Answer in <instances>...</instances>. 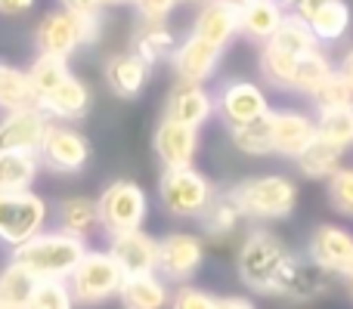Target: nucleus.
<instances>
[{"label":"nucleus","mask_w":353,"mask_h":309,"mask_svg":"<svg viewBox=\"0 0 353 309\" xmlns=\"http://www.w3.org/2000/svg\"><path fill=\"white\" fill-rule=\"evenodd\" d=\"M285 12L288 10L279 3V0H254V3L239 10V34L248 37L251 43H257V47H263V43L279 31Z\"/></svg>","instance_id":"a878e982"},{"label":"nucleus","mask_w":353,"mask_h":309,"mask_svg":"<svg viewBox=\"0 0 353 309\" xmlns=\"http://www.w3.org/2000/svg\"><path fill=\"white\" fill-rule=\"evenodd\" d=\"M176 43L180 41L168 22H140L130 37V53H137L149 68H155L161 62H171Z\"/></svg>","instance_id":"393cba45"},{"label":"nucleus","mask_w":353,"mask_h":309,"mask_svg":"<svg viewBox=\"0 0 353 309\" xmlns=\"http://www.w3.org/2000/svg\"><path fill=\"white\" fill-rule=\"evenodd\" d=\"M105 6H121V3H134V0H103Z\"/></svg>","instance_id":"3c124183"},{"label":"nucleus","mask_w":353,"mask_h":309,"mask_svg":"<svg viewBox=\"0 0 353 309\" xmlns=\"http://www.w3.org/2000/svg\"><path fill=\"white\" fill-rule=\"evenodd\" d=\"M214 111L226 124V130H232V127H245L251 121L267 118L273 111V105H270L267 90L257 81L232 78V81H223L220 90L214 93Z\"/></svg>","instance_id":"1a4fd4ad"},{"label":"nucleus","mask_w":353,"mask_h":309,"mask_svg":"<svg viewBox=\"0 0 353 309\" xmlns=\"http://www.w3.org/2000/svg\"><path fill=\"white\" fill-rule=\"evenodd\" d=\"M307 25L313 28L319 47H332V43H338V41L347 37V31L353 25L350 3L347 0H325V3L307 19Z\"/></svg>","instance_id":"bb28decb"},{"label":"nucleus","mask_w":353,"mask_h":309,"mask_svg":"<svg viewBox=\"0 0 353 309\" xmlns=\"http://www.w3.org/2000/svg\"><path fill=\"white\" fill-rule=\"evenodd\" d=\"M332 291V275L325 269H319L307 257L292 254V260L285 263L276 285V297L292 300V303H313V300L325 297Z\"/></svg>","instance_id":"ddd939ff"},{"label":"nucleus","mask_w":353,"mask_h":309,"mask_svg":"<svg viewBox=\"0 0 353 309\" xmlns=\"http://www.w3.org/2000/svg\"><path fill=\"white\" fill-rule=\"evenodd\" d=\"M37 173H41L37 152H0V189L25 192L34 186Z\"/></svg>","instance_id":"7c9ffc66"},{"label":"nucleus","mask_w":353,"mask_h":309,"mask_svg":"<svg viewBox=\"0 0 353 309\" xmlns=\"http://www.w3.org/2000/svg\"><path fill=\"white\" fill-rule=\"evenodd\" d=\"M217 115L214 111V93L208 90L205 84H189V81H176L168 93L165 103V118H171L176 124H186V127L201 130L211 118Z\"/></svg>","instance_id":"a211bd4d"},{"label":"nucleus","mask_w":353,"mask_h":309,"mask_svg":"<svg viewBox=\"0 0 353 309\" xmlns=\"http://www.w3.org/2000/svg\"><path fill=\"white\" fill-rule=\"evenodd\" d=\"M37 0H0V16H25Z\"/></svg>","instance_id":"a18cd8bd"},{"label":"nucleus","mask_w":353,"mask_h":309,"mask_svg":"<svg viewBox=\"0 0 353 309\" xmlns=\"http://www.w3.org/2000/svg\"><path fill=\"white\" fill-rule=\"evenodd\" d=\"M217 309H254V303L239 294H226V297H217Z\"/></svg>","instance_id":"49530a36"},{"label":"nucleus","mask_w":353,"mask_h":309,"mask_svg":"<svg viewBox=\"0 0 353 309\" xmlns=\"http://www.w3.org/2000/svg\"><path fill=\"white\" fill-rule=\"evenodd\" d=\"M192 34L214 47L226 50L239 37V6L223 3V0H208L192 19Z\"/></svg>","instance_id":"4be33fe9"},{"label":"nucleus","mask_w":353,"mask_h":309,"mask_svg":"<svg viewBox=\"0 0 353 309\" xmlns=\"http://www.w3.org/2000/svg\"><path fill=\"white\" fill-rule=\"evenodd\" d=\"M74 294L68 281H37L28 309H74Z\"/></svg>","instance_id":"ea45409f"},{"label":"nucleus","mask_w":353,"mask_h":309,"mask_svg":"<svg viewBox=\"0 0 353 309\" xmlns=\"http://www.w3.org/2000/svg\"><path fill=\"white\" fill-rule=\"evenodd\" d=\"M103 0H59V10L72 16H93V12H103Z\"/></svg>","instance_id":"c03bdc74"},{"label":"nucleus","mask_w":353,"mask_h":309,"mask_svg":"<svg viewBox=\"0 0 353 309\" xmlns=\"http://www.w3.org/2000/svg\"><path fill=\"white\" fill-rule=\"evenodd\" d=\"M226 50L214 47V43L201 41L199 34L189 31L186 37H180L174 56H171V68L176 74V81H189V84H208L217 74L220 62H223Z\"/></svg>","instance_id":"4468645a"},{"label":"nucleus","mask_w":353,"mask_h":309,"mask_svg":"<svg viewBox=\"0 0 353 309\" xmlns=\"http://www.w3.org/2000/svg\"><path fill=\"white\" fill-rule=\"evenodd\" d=\"M201 146V130L176 124L171 118H161L159 127L152 134V149L159 155L165 170H180V167H195Z\"/></svg>","instance_id":"2eb2a0df"},{"label":"nucleus","mask_w":353,"mask_h":309,"mask_svg":"<svg viewBox=\"0 0 353 309\" xmlns=\"http://www.w3.org/2000/svg\"><path fill=\"white\" fill-rule=\"evenodd\" d=\"M90 155H93L90 140L78 127L59 124V121H50L41 149H37L41 167H47L50 173H62V176L81 173L90 164Z\"/></svg>","instance_id":"9d476101"},{"label":"nucleus","mask_w":353,"mask_h":309,"mask_svg":"<svg viewBox=\"0 0 353 309\" xmlns=\"http://www.w3.org/2000/svg\"><path fill=\"white\" fill-rule=\"evenodd\" d=\"M316 136L338 149H353V105L332 111H319L316 115Z\"/></svg>","instance_id":"e433bc0d"},{"label":"nucleus","mask_w":353,"mask_h":309,"mask_svg":"<svg viewBox=\"0 0 353 309\" xmlns=\"http://www.w3.org/2000/svg\"><path fill=\"white\" fill-rule=\"evenodd\" d=\"M242 211L236 207V201L230 198V192H217L214 195V201L208 204V211L199 217L201 223V232H205V238H214V242H223V238H230L232 232L239 229V223H242Z\"/></svg>","instance_id":"c85d7f7f"},{"label":"nucleus","mask_w":353,"mask_h":309,"mask_svg":"<svg viewBox=\"0 0 353 309\" xmlns=\"http://www.w3.org/2000/svg\"><path fill=\"white\" fill-rule=\"evenodd\" d=\"M171 294V281H165L159 273H146L124 279L118 300H121V309H168Z\"/></svg>","instance_id":"b1692460"},{"label":"nucleus","mask_w":353,"mask_h":309,"mask_svg":"<svg viewBox=\"0 0 353 309\" xmlns=\"http://www.w3.org/2000/svg\"><path fill=\"white\" fill-rule=\"evenodd\" d=\"M270 43H276V47L288 50V53H294V56H304V53H310V50L319 47V41H316V34H313V28L307 25V19L298 16V12H285V19H282L279 31L270 37Z\"/></svg>","instance_id":"f704fd0d"},{"label":"nucleus","mask_w":353,"mask_h":309,"mask_svg":"<svg viewBox=\"0 0 353 309\" xmlns=\"http://www.w3.org/2000/svg\"><path fill=\"white\" fill-rule=\"evenodd\" d=\"M50 223V204L47 198L25 189V192H6L0 189V244L16 251L28 238L41 235Z\"/></svg>","instance_id":"39448f33"},{"label":"nucleus","mask_w":353,"mask_h":309,"mask_svg":"<svg viewBox=\"0 0 353 309\" xmlns=\"http://www.w3.org/2000/svg\"><path fill=\"white\" fill-rule=\"evenodd\" d=\"M168 309H217V297L205 288H195L186 281V285H176Z\"/></svg>","instance_id":"79ce46f5"},{"label":"nucleus","mask_w":353,"mask_h":309,"mask_svg":"<svg viewBox=\"0 0 353 309\" xmlns=\"http://www.w3.org/2000/svg\"><path fill=\"white\" fill-rule=\"evenodd\" d=\"M335 74V65H332L329 53L323 47L310 50L298 59V68H294V81H292V93H301V96H310L325 78Z\"/></svg>","instance_id":"72a5a7b5"},{"label":"nucleus","mask_w":353,"mask_h":309,"mask_svg":"<svg viewBox=\"0 0 353 309\" xmlns=\"http://www.w3.org/2000/svg\"><path fill=\"white\" fill-rule=\"evenodd\" d=\"M19 109H37L34 84H31L25 68L0 62V111H19Z\"/></svg>","instance_id":"cd10ccee"},{"label":"nucleus","mask_w":353,"mask_h":309,"mask_svg":"<svg viewBox=\"0 0 353 309\" xmlns=\"http://www.w3.org/2000/svg\"><path fill=\"white\" fill-rule=\"evenodd\" d=\"M90 103H93L90 87L72 72L62 84H56L53 90L37 99V109H41L50 121L72 124V121H81V118L90 111Z\"/></svg>","instance_id":"aec40b11"},{"label":"nucleus","mask_w":353,"mask_h":309,"mask_svg":"<svg viewBox=\"0 0 353 309\" xmlns=\"http://www.w3.org/2000/svg\"><path fill=\"white\" fill-rule=\"evenodd\" d=\"M232 146L248 158H267L273 155V130H270V115L261 121H251L245 127H232L230 130Z\"/></svg>","instance_id":"c9c22d12"},{"label":"nucleus","mask_w":353,"mask_h":309,"mask_svg":"<svg viewBox=\"0 0 353 309\" xmlns=\"http://www.w3.org/2000/svg\"><path fill=\"white\" fill-rule=\"evenodd\" d=\"M124 285V273L115 263V257L109 251H93L87 248V254L81 257V263L74 266V273L68 275V288L74 294L78 306H99L105 300L118 297Z\"/></svg>","instance_id":"6e6552de"},{"label":"nucleus","mask_w":353,"mask_h":309,"mask_svg":"<svg viewBox=\"0 0 353 309\" xmlns=\"http://www.w3.org/2000/svg\"><path fill=\"white\" fill-rule=\"evenodd\" d=\"M53 220H56V229L68 232V235H74V238H84V242L97 229H103L97 198H87V195H68V198L56 201Z\"/></svg>","instance_id":"5701e85b"},{"label":"nucleus","mask_w":353,"mask_h":309,"mask_svg":"<svg viewBox=\"0 0 353 309\" xmlns=\"http://www.w3.org/2000/svg\"><path fill=\"white\" fill-rule=\"evenodd\" d=\"M87 254V242L62 229H43L41 235L28 238L10 254L22 269H28L37 281H68L81 257Z\"/></svg>","instance_id":"f257e3e1"},{"label":"nucleus","mask_w":353,"mask_h":309,"mask_svg":"<svg viewBox=\"0 0 353 309\" xmlns=\"http://www.w3.org/2000/svg\"><path fill=\"white\" fill-rule=\"evenodd\" d=\"M183 3H195V6H201V3H208V0H183Z\"/></svg>","instance_id":"5fc2aeb1"},{"label":"nucleus","mask_w":353,"mask_h":309,"mask_svg":"<svg viewBox=\"0 0 353 309\" xmlns=\"http://www.w3.org/2000/svg\"><path fill=\"white\" fill-rule=\"evenodd\" d=\"M292 260V251L285 248L276 232L270 229H251L242 238L236 254V273L248 291L263 294V297H276V285L279 275L285 269V263Z\"/></svg>","instance_id":"f03ea898"},{"label":"nucleus","mask_w":353,"mask_h":309,"mask_svg":"<svg viewBox=\"0 0 353 309\" xmlns=\"http://www.w3.org/2000/svg\"><path fill=\"white\" fill-rule=\"evenodd\" d=\"M223 3H232V6H239V10H242V6H248V3H254V0H223Z\"/></svg>","instance_id":"8fccbe9b"},{"label":"nucleus","mask_w":353,"mask_h":309,"mask_svg":"<svg viewBox=\"0 0 353 309\" xmlns=\"http://www.w3.org/2000/svg\"><path fill=\"white\" fill-rule=\"evenodd\" d=\"M230 198L242 211L245 220L257 223H273V220H288L298 207V186L285 173H261L236 182L230 189Z\"/></svg>","instance_id":"7ed1b4c3"},{"label":"nucleus","mask_w":353,"mask_h":309,"mask_svg":"<svg viewBox=\"0 0 353 309\" xmlns=\"http://www.w3.org/2000/svg\"><path fill=\"white\" fill-rule=\"evenodd\" d=\"M325 0H294V6H292V12H298L301 19H310L313 12L319 10V6H323Z\"/></svg>","instance_id":"de8ad7c7"},{"label":"nucleus","mask_w":353,"mask_h":309,"mask_svg":"<svg viewBox=\"0 0 353 309\" xmlns=\"http://www.w3.org/2000/svg\"><path fill=\"white\" fill-rule=\"evenodd\" d=\"M270 130H273V155L298 158L316 140V118L301 109H273L270 111Z\"/></svg>","instance_id":"dca6fc26"},{"label":"nucleus","mask_w":353,"mask_h":309,"mask_svg":"<svg viewBox=\"0 0 353 309\" xmlns=\"http://www.w3.org/2000/svg\"><path fill=\"white\" fill-rule=\"evenodd\" d=\"M99 223L105 235H124V232L143 229L149 217V195L134 180H112L99 192Z\"/></svg>","instance_id":"0eeeda50"},{"label":"nucleus","mask_w":353,"mask_h":309,"mask_svg":"<svg viewBox=\"0 0 353 309\" xmlns=\"http://www.w3.org/2000/svg\"><path fill=\"white\" fill-rule=\"evenodd\" d=\"M335 68H338V74H341V78L347 81V87H350V90H353V47L347 50V53H344V59L338 62Z\"/></svg>","instance_id":"09e8293b"},{"label":"nucleus","mask_w":353,"mask_h":309,"mask_svg":"<svg viewBox=\"0 0 353 309\" xmlns=\"http://www.w3.org/2000/svg\"><path fill=\"white\" fill-rule=\"evenodd\" d=\"M68 74H72L68 59H56V56H37V59L28 65V78H31V84H34L37 99H41L43 93L53 90L56 84H62Z\"/></svg>","instance_id":"4c0bfd02"},{"label":"nucleus","mask_w":353,"mask_h":309,"mask_svg":"<svg viewBox=\"0 0 353 309\" xmlns=\"http://www.w3.org/2000/svg\"><path fill=\"white\" fill-rule=\"evenodd\" d=\"M344 285H347V294H350V300H353V273L344 279Z\"/></svg>","instance_id":"603ef678"},{"label":"nucleus","mask_w":353,"mask_h":309,"mask_svg":"<svg viewBox=\"0 0 353 309\" xmlns=\"http://www.w3.org/2000/svg\"><path fill=\"white\" fill-rule=\"evenodd\" d=\"M34 285H37L34 275L19 266L16 260H10L0 269V309H28Z\"/></svg>","instance_id":"473e14b6"},{"label":"nucleus","mask_w":353,"mask_h":309,"mask_svg":"<svg viewBox=\"0 0 353 309\" xmlns=\"http://www.w3.org/2000/svg\"><path fill=\"white\" fill-rule=\"evenodd\" d=\"M50 118L41 109H19L0 115V152H37Z\"/></svg>","instance_id":"6ab92c4d"},{"label":"nucleus","mask_w":353,"mask_h":309,"mask_svg":"<svg viewBox=\"0 0 353 309\" xmlns=\"http://www.w3.org/2000/svg\"><path fill=\"white\" fill-rule=\"evenodd\" d=\"M214 195H217L214 182L195 167L161 170L159 176V201L176 220H199L214 201Z\"/></svg>","instance_id":"423d86ee"},{"label":"nucleus","mask_w":353,"mask_h":309,"mask_svg":"<svg viewBox=\"0 0 353 309\" xmlns=\"http://www.w3.org/2000/svg\"><path fill=\"white\" fill-rule=\"evenodd\" d=\"M279 3H282V6H285V10H288V12H292V6H294V0H279Z\"/></svg>","instance_id":"864d4df0"},{"label":"nucleus","mask_w":353,"mask_h":309,"mask_svg":"<svg viewBox=\"0 0 353 309\" xmlns=\"http://www.w3.org/2000/svg\"><path fill=\"white\" fill-rule=\"evenodd\" d=\"M105 251L115 257V263L121 266L124 279H130V275L159 273V238H152L146 229L112 235Z\"/></svg>","instance_id":"f3484780"},{"label":"nucleus","mask_w":353,"mask_h":309,"mask_svg":"<svg viewBox=\"0 0 353 309\" xmlns=\"http://www.w3.org/2000/svg\"><path fill=\"white\" fill-rule=\"evenodd\" d=\"M103 16H72L65 10H50L41 16L34 28L37 56H56V59H72L81 47H90L99 41Z\"/></svg>","instance_id":"20e7f679"},{"label":"nucleus","mask_w":353,"mask_h":309,"mask_svg":"<svg viewBox=\"0 0 353 309\" xmlns=\"http://www.w3.org/2000/svg\"><path fill=\"white\" fill-rule=\"evenodd\" d=\"M325 195H329V204L335 207L341 217L353 220V167H341L325 180Z\"/></svg>","instance_id":"a19ab883"},{"label":"nucleus","mask_w":353,"mask_h":309,"mask_svg":"<svg viewBox=\"0 0 353 309\" xmlns=\"http://www.w3.org/2000/svg\"><path fill=\"white\" fill-rule=\"evenodd\" d=\"M298 59L301 56L288 53V50H282V47H276V43L267 41L261 47V56H257V72H261V78L267 81L270 87H276V90H292Z\"/></svg>","instance_id":"2f4dec72"},{"label":"nucleus","mask_w":353,"mask_h":309,"mask_svg":"<svg viewBox=\"0 0 353 309\" xmlns=\"http://www.w3.org/2000/svg\"><path fill=\"white\" fill-rule=\"evenodd\" d=\"M205 263V238L195 232H168L159 238V275L171 285H186Z\"/></svg>","instance_id":"9b49d317"},{"label":"nucleus","mask_w":353,"mask_h":309,"mask_svg":"<svg viewBox=\"0 0 353 309\" xmlns=\"http://www.w3.org/2000/svg\"><path fill=\"white\" fill-rule=\"evenodd\" d=\"M307 99L313 103V109H316V111H332V109L353 105V90H350L347 81H344L341 74H338V68H335V74H332V78H325Z\"/></svg>","instance_id":"58836bf2"},{"label":"nucleus","mask_w":353,"mask_h":309,"mask_svg":"<svg viewBox=\"0 0 353 309\" xmlns=\"http://www.w3.org/2000/svg\"><path fill=\"white\" fill-rule=\"evenodd\" d=\"M344 149H338V146H332V142H325V140H313L310 146L304 149L298 158H294V164H298V170H301V176H307V180H329L335 170H341L344 167Z\"/></svg>","instance_id":"c756f323"},{"label":"nucleus","mask_w":353,"mask_h":309,"mask_svg":"<svg viewBox=\"0 0 353 309\" xmlns=\"http://www.w3.org/2000/svg\"><path fill=\"white\" fill-rule=\"evenodd\" d=\"M307 260H313L332 279H347L353 273V232L338 223H319L307 238Z\"/></svg>","instance_id":"f8f14e48"},{"label":"nucleus","mask_w":353,"mask_h":309,"mask_svg":"<svg viewBox=\"0 0 353 309\" xmlns=\"http://www.w3.org/2000/svg\"><path fill=\"white\" fill-rule=\"evenodd\" d=\"M180 0H134L140 22H168Z\"/></svg>","instance_id":"37998d69"},{"label":"nucleus","mask_w":353,"mask_h":309,"mask_svg":"<svg viewBox=\"0 0 353 309\" xmlns=\"http://www.w3.org/2000/svg\"><path fill=\"white\" fill-rule=\"evenodd\" d=\"M149 72L152 68L140 59L137 53L124 50V53H112L103 65L105 87L115 93L118 99H137L149 84Z\"/></svg>","instance_id":"412c9836"}]
</instances>
